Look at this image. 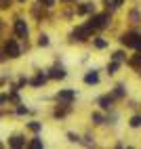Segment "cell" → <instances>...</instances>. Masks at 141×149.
Segmentation results:
<instances>
[{
	"mask_svg": "<svg viewBox=\"0 0 141 149\" xmlns=\"http://www.w3.org/2000/svg\"><path fill=\"white\" fill-rule=\"evenodd\" d=\"M118 67H120V65H118V61H114V63H112V65H109L107 69H109V74H114V72H116V69H118Z\"/></svg>",
	"mask_w": 141,
	"mask_h": 149,
	"instance_id": "ffe728a7",
	"label": "cell"
},
{
	"mask_svg": "<svg viewBox=\"0 0 141 149\" xmlns=\"http://www.w3.org/2000/svg\"><path fill=\"white\" fill-rule=\"evenodd\" d=\"M74 97H76V93H74V91H69V88H67V91H59V95H57V99H59V101H63L65 105L72 103V101H74Z\"/></svg>",
	"mask_w": 141,
	"mask_h": 149,
	"instance_id": "5b68a950",
	"label": "cell"
},
{
	"mask_svg": "<svg viewBox=\"0 0 141 149\" xmlns=\"http://www.w3.org/2000/svg\"><path fill=\"white\" fill-rule=\"evenodd\" d=\"M90 29H93L90 25H84V27H78L76 32L72 34V40H86V38H88V34H90Z\"/></svg>",
	"mask_w": 141,
	"mask_h": 149,
	"instance_id": "3957f363",
	"label": "cell"
},
{
	"mask_svg": "<svg viewBox=\"0 0 141 149\" xmlns=\"http://www.w3.org/2000/svg\"><path fill=\"white\" fill-rule=\"evenodd\" d=\"M107 19H109L107 15H95L93 19H90L88 25L93 27V29H95V27H105V25H107Z\"/></svg>",
	"mask_w": 141,
	"mask_h": 149,
	"instance_id": "277c9868",
	"label": "cell"
},
{
	"mask_svg": "<svg viewBox=\"0 0 141 149\" xmlns=\"http://www.w3.org/2000/svg\"><path fill=\"white\" fill-rule=\"evenodd\" d=\"M6 101H8V95H0V105L6 103Z\"/></svg>",
	"mask_w": 141,
	"mask_h": 149,
	"instance_id": "d4e9b609",
	"label": "cell"
},
{
	"mask_svg": "<svg viewBox=\"0 0 141 149\" xmlns=\"http://www.w3.org/2000/svg\"><path fill=\"white\" fill-rule=\"evenodd\" d=\"M38 44H40V46H46V44H48V38H46V36L42 34V36L38 38Z\"/></svg>",
	"mask_w": 141,
	"mask_h": 149,
	"instance_id": "2e32d148",
	"label": "cell"
},
{
	"mask_svg": "<svg viewBox=\"0 0 141 149\" xmlns=\"http://www.w3.org/2000/svg\"><path fill=\"white\" fill-rule=\"evenodd\" d=\"M17 113L23 116V113H27V109H25V107H17Z\"/></svg>",
	"mask_w": 141,
	"mask_h": 149,
	"instance_id": "cb8c5ba5",
	"label": "cell"
},
{
	"mask_svg": "<svg viewBox=\"0 0 141 149\" xmlns=\"http://www.w3.org/2000/svg\"><path fill=\"white\" fill-rule=\"evenodd\" d=\"M105 44H107L105 40H95V46L97 48H105Z\"/></svg>",
	"mask_w": 141,
	"mask_h": 149,
	"instance_id": "603a6c76",
	"label": "cell"
},
{
	"mask_svg": "<svg viewBox=\"0 0 141 149\" xmlns=\"http://www.w3.org/2000/svg\"><path fill=\"white\" fill-rule=\"evenodd\" d=\"M112 99H114V97H101V99H99V103H101L103 109H109V105H112Z\"/></svg>",
	"mask_w": 141,
	"mask_h": 149,
	"instance_id": "7c38bea8",
	"label": "cell"
},
{
	"mask_svg": "<svg viewBox=\"0 0 141 149\" xmlns=\"http://www.w3.org/2000/svg\"><path fill=\"white\" fill-rule=\"evenodd\" d=\"M19 2H25V0H19Z\"/></svg>",
	"mask_w": 141,
	"mask_h": 149,
	"instance_id": "f1b7e54d",
	"label": "cell"
},
{
	"mask_svg": "<svg viewBox=\"0 0 141 149\" xmlns=\"http://www.w3.org/2000/svg\"><path fill=\"white\" fill-rule=\"evenodd\" d=\"M114 61H122V53H114Z\"/></svg>",
	"mask_w": 141,
	"mask_h": 149,
	"instance_id": "484cf974",
	"label": "cell"
},
{
	"mask_svg": "<svg viewBox=\"0 0 141 149\" xmlns=\"http://www.w3.org/2000/svg\"><path fill=\"white\" fill-rule=\"evenodd\" d=\"M0 147H2V143H0Z\"/></svg>",
	"mask_w": 141,
	"mask_h": 149,
	"instance_id": "f546056e",
	"label": "cell"
},
{
	"mask_svg": "<svg viewBox=\"0 0 141 149\" xmlns=\"http://www.w3.org/2000/svg\"><path fill=\"white\" fill-rule=\"evenodd\" d=\"M0 27H2V25H0Z\"/></svg>",
	"mask_w": 141,
	"mask_h": 149,
	"instance_id": "4dcf8cb0",
	"label": "cell"
},
{
	"mask_svg": "<svg viewBox=\"0 0 141 149\" xmlns=\"http://www.w3.org/2000/svg\"><path fill=\"white\" fill-rule=\"evenodd\" d=\"M48 78H53V80H61V78H65L63 67H53V69H51V74H48Z\"/></svg>",
	"mask_w": 141,
	"mask_h": 149,
	"instance_id": "52a82bcc",
	"label": "cell"
},
{
	"mask_svg": "<svg viewBox=\"0 0 141 149\" xmlns=\"http://www.w3.org/2000/svg\"><path fill=\"white\" fill-rule=\"evenodd\" d=\"M40 128H42V124H38V122H32V124H29V130H34V132H38Z\"/></svg>",
	"mask_w": 141,
	"mask_h": 149,
	"instance_id": "e0dca14e",
	"label": "cell"
},
{
	"mask_svg": "<svg viewBox=\"0 0 141 149\" xmlns=\"http://www.w3.org/2000/svg\"><path fill=\"white\" fill-rule=\"evenodd\" d=\"M4 53H6L8 57H11V59H17L19 55H21V51H19V46H17V42H15V40H8V42H6Z\"/></svg>",
	"mask_w": 141,
	"mask_h": 149,
	"instance_id": "7a4b0ae2",
	"label": "cell"
},
{
	"mask_svg": "<svg viewBox=\"0 0 141 149\" xmlns=\"http://www.w3.org/2000/svg\"><path fill=\"white\" fill-rule=\"evenodd\" d=\"M63 2H72V0H63Z\"/></svg>",
	"mask_w": 141,
	"mask_h": 149,
	"instance_id": "83f0119b",
	"label": "cell"
},
{
	"mask_svg": "<svg viewBox=\"0 0 141 149\" xmlns=\"http://www.w3.org/2000/svg\"><path fill=\"white\" fill-rule=\"evenodd\" d=\"M44 82H46V76H44L42 72H40V74H38V76L34 78V80H32V86H42Z\"/></svg>",
	"mask_w": 141,
	"mask_h": 149,
	"instance_id": "8fae6325",
	"label": "cell"
},
{
	"mask_svg": "<svg viewBox=\"0 0 141 149\" xmlns=\"http://www.w3.org/2000/svg\"><path fill=\"white\" fill-rule=\"evenodd\" d=\"M124 2V0H105V6L109 8V6H112V8H116L118 4H122Z\"/></svg>",
	"mask_w": 141,
	"mask_h": 149,
	"instance_id": "4fadbf2b",
	"label": "cell"
},
{
	"mask_svg": "<svg viewBox=\"0 0 141 149\" xmlns=\"http://www.w3.org/2000/svg\"><path fill=\"white\" fill-rule=\"evenodd\" d=\"M15 34L19 38H25L27 36V25H25L23 19H17V21H15Z\"/></svg>",
	"mask_w": 141,
	"mask_h": 149,
	"instance_id": "8992f818",
	"label": "cell"
},
{
	"mask_svg": "<svg viewBox=\"0 0 141 149\" xmlns=\"http://www.w3.org/2000/svg\"><path fill=\"white\" fill-rule=\"evenodd\" d=\"M122 95H124L122 86H116V91H114V95H112V97H122Z\"/></svg>",
	"mask_w": 141,
	"mask_h": 149,
	"instance_id": "ac0fdd59",
	"label": "cell"
},
{
	"mask_svg": "<svg viewBox=\"0 0 141 149\" xmlns=\"http://www.w3.org/2000/svg\"><path fill=\"white\" fill-rule=\"evenodd\" d=\"M130 63H133V65H139V63H141V48H139L137 57H135V59H133V61H130Z\"/></svg>",
	"mask_w": 141,
	"mask_h": 149,
	"instance_id": "d6986e66",
	"label": "cell"
},
{
	"mask_svg": "<svg viewBox=\"0 0 141 149\" xmlns=\"http://www.w3.org/2000/svg\"><path fill=\"white\" fill-rule=\"evenodd\" d=\"M40 4H44V6H53L55 4V0H38Z\"/></svg>",
	"mask_w": 141,
	"mask_h": 149,
	"instance_id": "44dd1931",
	"label": "cell"
},
{
	"mask_svg": "<svg viewBox=\"0 0 141 149\" xmlns=\"http://www.w3.org/2000/svg\"><path fill=\"white\" fill-rule=\"evenodd\" d=\"M8 145L15 147V149H19V147L25 145V139H23V136H11V139H8Z\"/></svg>",
	"mask_w": 141,
	"mask_h": 149,
	"instance_id": "ba28073f",
	"label": "cell"
},
{
	"mask_svg": "<svg viewBox=\"0 0 141 149\" xmlns=\"http://www.w3.org/2000/svg\"><path fill=\"white\" fill-rule=\"evenodd\" d=\"M11 6V0H0V8H8Z\"/></svg>",
	"mask_w": 141,
	"mask_h": 149,
	"instance_id": "7402d4cb",
	"label": "cell"
},
{
	"mask_svg": "<svg viewBox=\"0 0 141 149\" xmlns=\"http://www.w3.org/2000/svg\"><path fill=\"white\" fill-rule=\"evenodd\" d=\"M93 2H86V4H82V6H78V15H86V13H93Z\"/></svg>",
	"mask_w": 141,
	"mask_h": 149,
	"instance_id": "9c48e42d",
	"label": "cell"
},
{
	"mask_svg": "<svg viewBox=\"0 0 141 149\" xmlns=\"http://www.w3.org/2000/svg\"><path fill=\"white\" fill-rule=\"evenodd\" d=\"M67 139H69V141H74V143L78 141V136H76V134H72V132H69V134H67Z\"/></svg>",
	"mask_w": 141,
	"mask_h": 149,
	"instance_id": "4316f807",
	"label": "cell"
},
{
	"mask_svg": "<svg viewBox=\"0 0 141 149\" xmlns=\"http://www.w3.org/2000/svg\"><path fill=\"white\" fill-rule=\"evenodd\" d=\"M29 147L32 149H42V141H40V139H34V141L29 143Z\"/></svg>",
	"mask_w": 141,
	"mask_h": 149,
	"instance_id": "9a60e30c",
	"label": "cell"
},
{
	"mask_svg": "<svg viewBox=\"0 0 141 149\" xmlns=\"http://www.w3.org/2000/svg\"><path fill=\"white\" fill-rule=\"evenodd\" d=\"M84 82H86V84H97V82H99V76H97L95 72H88V74L84 76Z\"/></svg>",
	"mask_w": 141,
	"mask_h": 149,
	"instance_id": "30bf717a",
	"label": "cell"
},
{
	"mask_svg": "<svg viewBox=\"0 0 141 149\" xmlns=\"http://www.w3.org/2000/svg\"><path fill=\"white\" fill-rule=\"evenodd\" d=\"M120 40H122V44H126L128 48H141V34H137V32H128V34H124L122 38H120Z\"/></svg>",
	"mask_w": 141,
	"mask_h": 149,
	"instance_id": "6da1fadb",
	"label": "cell"
},
{
	"mask_svg": "<svg viewBox=\"0 0 141 149\" xmlns=\"http://www.w3.org/2000/svg\"><path fill=\"white\" fill-rule=\"evenodd\" d=\"M130 126H133V128H139V126H141V116H133V120H130Z\"/></svg>",
	"mask_w": 141,
	"mask_h": 149,
	"instance_id": "5bb4252c",
	"label": "cell"
}]
</instances>
